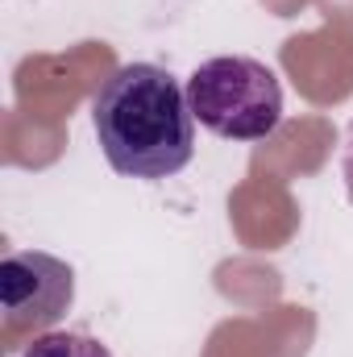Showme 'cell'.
<instances>
[{
    "label": "cell",
    "mask_w": 353,
    "mask_h": 357,
    "mask_svg": "<svg viewBox=\"0 0 353 357\" xmlns=\"http://www.w3.org/2000/svg\"><path fill=\"white\" fill-rule=\"evenodd\" d=\"M96 142L125 178H171L195 158L187 88L158 63L117 67L91 100Z\"/></svg>",
    "instance_id": "1"
},
{
    "label": "cell",
    "mask_w": 353,
    "mask_h": 357,
    "mask_svg": "<svg viewBox=\"0 0 353 357\" xmlns=\"http://www.w3.org/2000/svg\"><path fill=\"white\" fill-rule=\"evenodd\" d=\"M191 116L225 142H262L283 121V84L250 54H220L187 79Z\"/></svg>",
    "instance_id": "2"
},
{
    "label": "cell",
    "mask_w": 353,
    "mask_h": 357,
    "mask_svg": "<svg viewBox=\"0 0 353 357\" xmlns=\"http://www.w3.org/2000/svg\"><path fill=\"white\" fill-rule=\"evenodd\" d=\"M75 303V270L54 254L17 250L0 262V312L4 333H42L54 328Z\"/></svg>",
    "instance_id": "3"
},
{
    "label": "cell",
    "mask_w": 353,
    "mask_h": 357,
    "mask_svg": "<svg viewBox=\"0 0 353 357\" xmlns=\"http://www.w3.org/2000/svg\"><path fill=\"white\" fill-rule=\"evenodd\" d=\"M21 357H112V349L88 333H42L25 345Z\"/></svg>",
    "instance_id": "4"
},
{
    "label": "cell",
    "mask_w": 353,
    "mask_h": 357,
    "mask_svg": "<svg viewBox=\"0 0 353 357\" xmlns=\"http://www.w3.org/2000/svg\"><path fill=\"white\" fill-rule=\"evenodd\" d=\"M341 178H345V195L353 204V121L345 125V142H341Z\"/></svg>",
    "instance_id": "5"
}]
</instances>
